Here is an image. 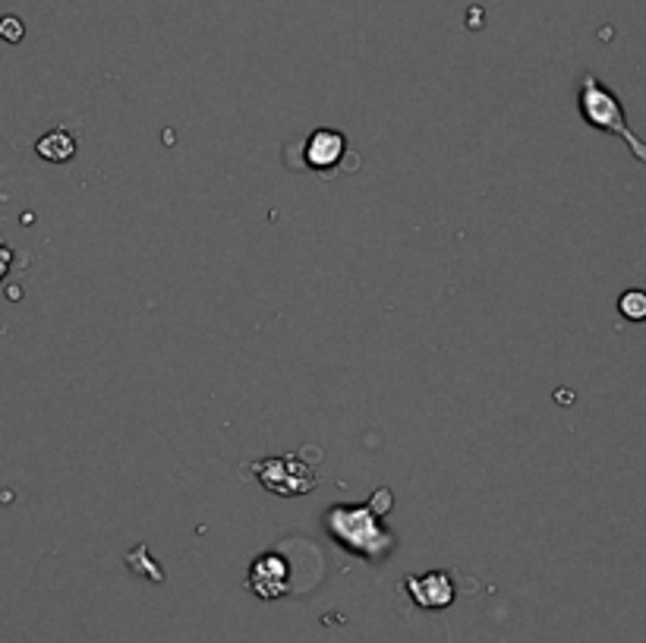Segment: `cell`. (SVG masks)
<instances>
[{"label": "cell", "mask_w": 646, "mask_h": 643, "mask_svg": "<svg viewBox=\"0 0 646 643\" xmlns=\"http://www.w3.org/2000/svg\"><path fill=\"white\" fill-rule=\"evenodd\" d=\"M325 527L337 546L366 561H381L395 549V533L381 524V514L373 505H335L325 514Z\"/></svg>", "instance_id": "6da1fadb"}, {"label": "cell", "mask_w": 646, "mask_h": 643, "mask_svg": "<svg viewBox=\"0 0 646 643\" xmlns=\"http://www.w3.org/2000/svg\"><path fill=\"white\" fill-rule=\"evenodd\" d=\"M578 108L580 117H583L593 130L618 136L624 146H627V152L637 158L640 164H646V142L631 130L627 114H624V105L618 101V95L612 89H605L593 73H583V76H580Z\"/></svg>", "instance_id": "7a4b0ae2"}, {"label": "cell", "mask_w": 646, "mask_h": 643, "mask_svg": "<svg viewBox=\"0 0 646 643\" xmlns=\"http://www.w3.org/2000/svg\"><path fill=\"white\" fill-rule=\"evenodd\" d=\"M252 470H256L259 483L278 495H303V492H312L319 483V476L297 454H278V458L256 461Z\"/></svg>", "instance_id": "3957f363"}, {"label": "cell", "mask_w": 646, "mask_h": 643, "mask_svg": "<svg viewBox=\"0 0 646 643\" xmlns=\"http://www.w3.org/2000/svg\"><path fill=\"white\" fill-rule=\"evenodd\" d=\"M246 587L259 599H281L290 590V565L284 555L266 553L249 565Z\"/></svg>", "instance_id": "277c9868"}, {"label": "cell", "mask_w": 646, "mask_h": 643, "mask_svg": "<svg viewBox=\"0 0 646 643\" xmlns=\"http://www.w3.org/2000/svg\"><path fill=\"white\" fill-rule=\"evenodd\" d=\"M410 599L420 606V609H448L454 602V583L445 571H429V575H410L403 580Z\"/></svg>", "instance_id": "5b68a950"}, {"label": "cell", "mask_w": 646, "mask_h": 643, "mask_svg": "<svg viewBox=\"0 0 646 643\" xmlns=\"http://www.w3.org/2000/svg\"><path fill=\"white\" fill-rule=\"evenodd\" d=\"M344 152H347V139L337 130H315L306 139V146H303V158H306V164H310L312 171L335 168L337 161L344 158Z\"/></svg>", "instance_id": "8992f818"}, {"label": "cell", "mask_w": 646, "mask_h": 643, "mask_svg": "<svg viewBox=\"0 0 646 643\" xmlns=\"http://www.w3.org/2000/svg\"><path fill=\"white\" fill-rule=\"evenodd\" d=\"M35 152H39V158L51 161V164H64V161L76 156V139L67 130H51V133L39 139Z\"/></svg>", "instance_id": "52a82bcc"}, {"label": "cell", "mask_w": 646, "mask_h": 643, "mask_svg": "<svg viewBox=\"0 0 646 643\" xmlns=\"http://www.w3.org/2000/svg\"><path fill=\"white\" fill-rule=\"evenodd\" d=\"M618 312L627 322H646V290H624L622 297H618Z\"/></svg>", "instance_id": "ba28073f"}, {"label": "cell", "mask_w": 646, "mask_h": 643, "mask_svg": "<svg viewBox=\"0 0 646 643\" xmlns=\"http://www.w3.org/2000/svg\"><path fill=\"white\" fill-rule=\"evenodd\" d=\"M23 23H20L17 17H3V20H0V39H7V42L17 45V42L23 39Z\"/></svg>", "instance_id": "9c48e42d"}, {"label": "cell", "mask_w": 646, "mask_h": 643, "mask_svg": "<svg viewBox=\"0 0 646 643\" xmlns=\"http://www.w3.org/2000/svg\"><path fill=\"white\" fill-rule=\"evenodd\" d=\"M369 505H373L376 514H388V511H391V492H388V489H379V492L373 495V502H369Z\"/></svg>", "instance_id": "30bf717a"}]
</instances>
